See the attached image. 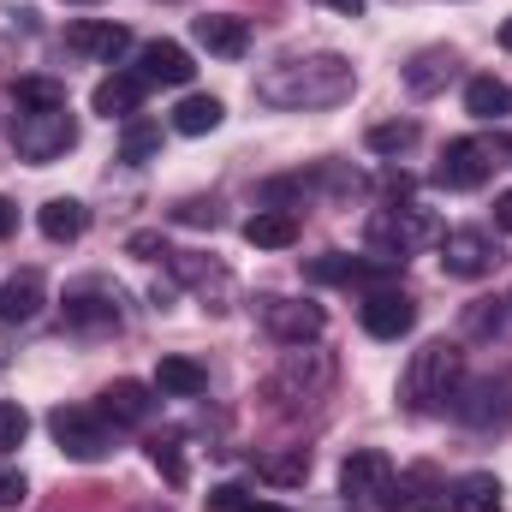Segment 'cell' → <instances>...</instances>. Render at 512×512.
<instances>
[{
  "label": "cell",
  "instance_id": "obj_24",
  "mask_svg": "<svg viewBox=\"0 0 512 512\" xmlns=\"http://www.w3.org/2000/svg\"><path fill=\"white\" fill-rule=\"evenodd\" d=\"M453 72H459V54H453V48H423V54L405 66V90H411V96H435Z\"/></svg>",
  "mask_w": 512,
  "mask_h": 512
},
{
  "label": "cell",
  "instance_id": "obj_39",
  "mask_svg": "<svg viewBox=\"0 0 512 512\" xmlns=\"http://www.w3.org/2000/svg\"><path fill=\"white\" fill-rule=\"evenodd\" d=\"M495 227H501V233H512V191H501V197H495Z\"/></svg>",
  "mask_w": 512,
  "mask_h": 512
},
{
  "label": "cell",
  "instance_id": "obj_34",
  "mask_svg": "<svg viewBox=\"0 0 512 512\" xmlns=\"http://www.w3.org/2000/svg\"><path fill=\"white\" fill-rule=\"evenodd\" d=\"M24 435H30V411H24V405H12V399H0V453L24 447Z\"/></svg>",
  "mask_w": 512,
  "mask_h": 512
},
{
  "label": "cell",
  "instance_id": "obj_18",
  "mask_svg": "<svg viewBox=\"0 0 512 512\" xmlns=\"http://www.w3.org/2000/svg\"><path fill=\"white\" fill-rule=\"evenodd\" d=\"M137 78H143V84H173V90H185V84L197 78V66H191V54H185L179 42H149V48L137 54Z\"/></svg>",
  "mask_w": 512,
  "mask_h": 512
},
{
  "label": "cell",
  "instance_id": "obj_15",
  "mask_svg": "<svg viewBox=\"0 0 512 512\" xmlns=\"http://www.w3.org/2000/svg\"><path fill=\"white\" fill-rule=\"evenodd\" d=\"M328 376H334V364H328L322 352L292 346V352H286V370L268 382V393H274V399H310V393H322V387H328Z\"/></svg>",
  "mask_w": 512,
  "mask_h": 512
},
{
  "label": "cell",
  "instance_id": "obj_40",
  "mask_svg": "<svg viewBox=\"0 0 512 512\" xmlns=\"http://www.w3.org/2000/svg\"><path fill=\"white\" fill-rule=\"evenodd\" d=\"M12 227H18V209H12V203L0 197V239H12Z\"/></svg>",
  "mask_w": 512,
  "mask_h": 512
},
{
  "label": "cell",
  "instance_id": "obj_16",
  "mask_svg": "<svg viewBox=\"0 0 512 512\" xmlns=\"http://www.w3.org/2000/svg\"><path fill=\"white\" fill-rule=\"evenodd\" d=\"M66 48L84 60H120L131 48V30L114 18H78V24H66Z\"/></svg>",
  "mask_w": 512,
  "mask_h": 512
},
{
  "label": "cell",
  "instance_id": "obj_45",
  "mask_svg": "<svg viewBox=\"0 0 512 512\" xmlns=\"http://www.w3.org/2000/svg\"><path fill=\"white\" fill-rule=\"evenodd\" d=\"M507 310H512V298H507Z\"/></svg>",
  "mask_w": 512,
  "mask_h": 512
},
{
  "label": "cell",
  "instance_id": "obj_5",
  "mask_svg": "<svg viewBox=\"0 0 512 512\" xmlns=\"http://www.w3.org/2000/svg\"><path fill=\"white\" fill-rule=\"evenodd\" d=\"M72 143H78V120H72V108H36V114H12V149H18L24 161H36V167L60 161Z\"/></svg>",
  "mask_w": 512,
  "mask_h": 512
},
{
  "label": "cell",
  "instance_id": "obj_25",
  "mask_svg": "<svg viewBox=\"0 0 512 512\" xmlns=\"http://www.w3.org/2000/svg\"><path fill=\"white\" fill-rule=\"evenodd\" d=\"M203 387H209V370L197 358H161L155 364V393L161 399H197Z\"/></svg>",
  "mask_w": 512,
  "mask_h": 512
},
{
  "label": "cell",
  "instance_id": "obj_37",
  "mask_svg": "<svg viewBox=\"0 0 512 512\" xmlns=\"http://www.w3.org/2000/svg\"><path fill=\"white\" fill-rule=\"evenodd\" d=\"M30 495V483H24V471H12V465H0V507H18Z\"/></svg>",
  "mask_w": 512,
  "mask_h": 512
},
{
  "label": "cell",
  "instance_id": "obj_2",
  "mask_svg": "<svg viewBox=\"0 0 512 512\" xmlns=\"http://www.w3.org/2000/svg\"><path fill=\"white\" fill-rule=\"evenodd\" d=\"M459 382H465V352H459V340H429V346L411 352L405 382H399V399H405V411H441V405H453Z\"/></svg>",
  "mask_w": 512,
  "mask_h": 512
},
{
  "label": "cell",
  "instance_id": "obj_4",
  "mask_svg": "<svg viewBox=\"0 0 512 512\" xmlns=\"http://www.w3.org/2000/svg\"><path fill=\"white\" fill-rule=\"evenodd\" d=\"M48 435H54L60 453L78 459V465H96V459L114 453V423H108L102 405H54V411H48Z\"/></svg>",
  "mask_w": 512,
  "mask_h": 512
},
{
  "label": "cell",
  "instance_id": "obj_1",
  "mask_svg": "<svg viewBox=\"0 0 512 512\" xmlns=\"http://www.w3.org/2000/svg\"><path fill=\"white\" fill-rule=\"evenodd\" d=\"M352 90H358V72L346 54H286L256 78V102L286 108V114L340 108V102H352Z\"/></svg>",
  "mask_w": 512,
  "mask_h": 512
},
{
  "label": "cell",
  "instance_id": "obj_31",
  "mask_svg": "<svg viewBox=\"0 0 512 512\" xmlns=\"http://www.w3.org/2000/svg\"><path fill=\"white\" fill-rule=\"evenodd\" d=\"M155 149H161V126L155 120H126V131H120V161L143 167Z\"/></svg>",
  "mask_w": 512,
  "mask_h": 512
},
{
  "label": "cell",
  "instance_id": "obj_29",
  "mask_svg": "<svg viewBox=\"0 0 512 512\" xmlns=\"http://www.w3.org/2000/svg\"><path fill=\"white\" fill-rule=\"evenodd\" d=\"M12 108H18V114L66 108V84H60V78H12Z\"/></svg>",
  "mask_w": 512,
  "mask_h": 512
},
{
  "label": "cell",
  "instance_id": "obj_21",
  "mask_svg": "<svg viewBox=\"0 0 512 512\" xmlns=\"http://www.w3.org/2000/svg\"><path fill=\"white\" fill-rule=\"evenodd\" d=\"M36 310H42V274H36V268H18V274L0 286V322L18 328V322H30Z\"/></svg>",
  "mask_w": 512,
  "mask_h": 512
},
{
  "label": "cell",
  "instance_id": "obj_28",
  "mask_svg": "<svg viewBox=\"0 0 512 512\" xmlns=\"http://www.w3.org/2000/svg\"><path fill=\"white\" fill-rule=\"evenodd\" d=\"M465 114H471V120H507L512 90L501 78H471V84H465Z\"/></svg>",
  "mask_w": 512,
  "mask_h": 512
},
{
  "label": "cell",
  "instance_id": "obj_17",
  "mask_svg": "<svg viewBox=\"0 0 512 512\" xmlns=\"http://www.w3.org/2000/svg\"><path fill=\"white\" fill-rule=\"evenodd\" d=\"M191 36H197L209 54H221V60H245V48H251V24H245L239 12H203V18L191 24Z\"/></svg>",
  "mask_w": 512,
  "mask_h": 512
},
{
  "label": "cell",
  "instance_id": "obj_7",
  "mask_svg": "<svg viewBox=\"0 0 512 512\" xmlns=\"http://www.w3.org/2000/svg\"><path fill=\"white\" fill-rule=\"evenodd\" d=\"M382 507L387 512H447L453 507V483L435 465H405V471H393Z\"/></svg>",
  "mask_w": 512,
  "mask_h": 512
},
{
  "label": "cell",
  "instance_id": "obj_26",
  "mask_svg": "<svg viewBox=\"0 0 512 512\" xmlns=\"http://www.w3.org/2000/svg\"><path fill=\"white\" fill-rule=\"evenodd\" d=\"M501 477L495 471H471L453 483V512H501Z\"/></svg>",
  "mask_w": 512,
  "mask_h": 512
},
{
  "label": "cell",
  "instance_id": "obj_14",
  "mask_svg": "<svg viewBox=\"0 0 512 512\" xmlns=\"http://www.w3.org/2000/svg\"><path fill=\"white\" fill-rule=\"evenodd\" d=\"M310 280H322V286H387L399 268L393 262H382V256H346V251H328V256H316L310 268H304Z\"/></svg>",
  "mask_w": 512,
  "mask_h": 512
},
{
  "label": "cell",
  "instance_id": "obj_41",
  "mask_svg": "<svg viewBox=\"0 0 512 512\" xmlns=\"http://www.w3.org/2000/svg\"><path fill=\"white\" fill-rule=\"evenodd\" d=\"M322 6H334V12H346V18H358V12H364V0H322Z\"/></svg>",
  "mask_w": 512,
  "mask_h": 512
},
{
  "label": "cell",
  "instance_id": "obj_12",
  "mask_svg": "<svg viewBox=\"0 0 512 512\" xmlns=\"http://www.w3.org/2000/svg\"><path fill=\"white\" fill-rule=\"evenodd\" d=\"M453 417H459V423H471V429L507 423V417H512V376H483V382H459V393H453Z\"/></svg>",
  "mask_w": 512,
  "mask_h": 512
},
{
  "label": "cell",
  "instance_id": "obj_30",
  "mask_svg": "<svg viewBox=\"0 0 512 512\" xmlns=\"http://www.w3.org/2000/svg\"><path fill=\"white\" fill-rule=\"evenodd\" d=\"M149 465L179 489L185 483V435H149Z\"/></svg>",
  "mask_w": 512,
  "mask_h": 512
},
{
  "label": "cell",
  "instance_id": "obj_42",
  "mask_svg": "<svg viewBox=\"0 0 512 512\" xmlns=\"http://www.w3.org/2000/svg\"><path fill=\"white\" fill-rule=\"evenodd\" d=\"M239 512H286V507H274V501H245Z\"/></svg>",
  "mask_w": 512,
  "mask_h": 512
},
{
  "label": "cell",
  "instance_id": "obj_11",
  "mask_svg": "<svg viewBox=\"0 0 512 512\" xmlns=\"http://www.w3.org/2000/svg\"><path fill=\"white\" fill-rule=\"evenodd\" d=\"M358 322H364L370 340H405V334L417 328V304H411V292H399V286H376V292H364Z\"/></svg>",
  "mask_w": 512,
  "mask_h": 512
},
{
  "label": "cell",
  "instance_id": "obj_44",
  "mask_svg": "<svg viewBox=\"0 0 512 512\" xmlns=\"http://www.w3.org/2000/svg\"><path fill=\"white\" fill-rule=\"evenodd\" d=\"M78 6H90V0H78Z\"/></svg>",
  "mask_w": 512,
  "mask_h": 512
},
{
  "label": "cell",
  "instance_id": "obj_43",
  "mask_svg": "<svg viewBox=\"0 0 512 512\" xmlns=\"http://www.w3.org/2000/svg\"><path fill=\"white\" fill-rule=\"evenodd\" d=\"M501 48H507V54H512V18H507V24H501Z\"/></svg>",
  "mask_w": 512,
  "mask_h": 512
},
{
  "label": "cell",
  "instance_id": "obj_36",
  "mask_svg": "<svg viewBox=\"0 0 512 512\" xmlns=\"http://www.w3.org/2000/svg\"><path fill=\"white\" fill-rule=\"evenodd\" d=\"M173 221H191V227H215V221H221V209L197 197V203H179V209H173Z\"/></svg>",
  "mask_w": 512,
  "mask_h": 512
},
{
  "label": "cell",
  "instance_id": "obj_35",
  "mask_svg": "<svg viewBox=\"0 0 512 512\" xmlns=\"http://www.w3.org/2000/svg\"><path fill=\"white\" fill-rule=\"evenodd\" d=\"M256 471H262L268 483H304V477H310V459H304V453H286V459H262Z\"/></svg>",
  "mask_w": 512,
  "mask_h": 512
},
{
  "label": "cell",
  "instance_id": "obj_20",
  "mask_svg": "<svg viewBox=\"0 0 512 512\" xmlns=\"http://www.w3.org/2000/svg\"><path fill=\"white\" fill-rule=\"evenodd\" d=\"M36 227H42V239H54V245H72V239H84V227H90V209H84L78 197H48V203L36 209Z\"/></svg>",
  "mask_w": 512,
  "mask_h": 512
},
{
  "label": "cell",
  "instance_id": "obj_3",
  "mask_svg": "<svg viewBox=\"0 0 512 512\" xmlns=\"http://www.w3.org/2000/svg\"><path fill=\"white\" fill-rule=\"evenodd\" d=\"M435 239V215L429 209H417V203H393V209H376L370 221H364V245L370 256H382L393 268H405V256L423 251Z\"/></svg>",
  "mask_w": 512,
  "mask_h": 512
},
{
  "label": "cell",
  "instance_id": "obj_13",
  "mask_svg": "<svg viewBox=\"0 0 512 512\" xmlns=\"http://www.w3.org/2000/svg\"><path fill=\"white\" fill-rule=\"evenodd\" d=\"M495 239L483 233V227H453L447 239H441V268L453 274V280H483V274H495Z\"/></svg>",
  "mask_w": 512,
  "mask_h": 512
},
{
  "label": "cell",
  "instance_id": "obj_19",
  "mask_svg": "<svg viewBox=\"0 0 512 512\" xmlns=\"http://www.w3.org/2000/svg\"><path fill=\"white\" fill-rule=\"evenodd\" d=\"M143 78L137 72H114V78H102L96 84V96H90V108L102 114V120H137V108H143Z\"/></svg>",
  "mask_w": 512,
  "mask_h": 512
},
{
  "label": "cell",
  "instance_id": "obj_23",
  "mask_svg": "<svg viewBox=\"0 0 512 512\" xmlns=\"http://www.w3.org/2000/svg\"><path fill=\"white\" fill-rule=\"evenodd\" d=\"M102 411H108V423L120 429V423H149V411H155V387L143 382H114L108 393H102Z\"/></svg>",
  "mask_w": 512,
  "mask_h": 512
},
{
  "label": "cell",
  "instance_id": "obj_6",
  "mask_svg": "<svg viewBox=\"0 0 512 512\" xmlns=\"http://www.w3.org/2000/svg\"><path fill=\"white\" fill-rule=\"evenodd\" d=\"M495 167H501V149H495L489 137H453V143L441 149L435 185H441V191H477Z\"/></svg>",
  "mask_w": 512,
  "mask_h": 512
},
{
  "label": "cell",
  "instance_id": "obj_9",
  "mask_svg": "<svg viewBox=\"0 0 512 512\" xmlns=\"http://www.w3.org/2000/svg\"><path fill=\"white\" fill-rule=\"evenodd\" d=\"M66 328H78V334H108V328H120V292H114L108 280H78V286H66Z\"/></svg>",
  "mask_w": 512,
  "mask_h": 512
},
{
  "label": "cell",
  "instance_id": "obj_22",
  "mask_svg": "<svg viewBox=\"0 0 512 512\" xmlns=\"http://www.w3.org/2000/svg\"><path fill=\"white\" fill-rule=\"evenodd\" d=\"M245 245H256V251H286V245H298V215H292V209H256L251 221H245Z\"/></svg>",
  "mask_w": 512,
  "mask_h": 512
},
{
  "label": "cell",
  "instance_id": "obj_8",
  "mask_svg": "<svg viewBox=\"0 0 512 512\" xmlns=\"http://www.w3.org/2000/svg\"><path fill=\"white\" fill-rule=\"evenodd\" d=\"M256 316H262L268 340H280V346H310L328 328V310L322 304H298V298H262Z\"/></svg>",
  "mask_w": 512,
  "mask_h": 512
},
{
  "label": "cell",
  "instance_id": "obj_10",
  "mask_svg": "<svg viewBox=\"0 0 512 512\" xmlns=\"http://www.w3.org/2000/svg\"><path fill=\"white\" fill-rule=\"evenodd\" d=\"M387 483H393V459H387L382 447H358V453L340 465V495H346L352 507H382Z\"/></svg>",
  "mask_w": 512,
  "mask_h": 512
},
{
  "label": "cell",
  "instance_id": "obj_33",
  "mask_svg": "<svg viewBox=\"0 0 512 512\" xmlns=\"http://www.w3.org/2000/svg\"><path fill=\"white\" fill-rule=\"evenodd\" d=\"M411 143H417V126H411V120L370 126V149H376V155H399V149H411Z\"/></svg>",
  "mask_w": 512,
  "mask_h": 512
},
{
  "label": "cell",
  "instance_id": "obj_38",
  "mask_svg": "<svg viewBox=\"0 0 512 512\" xmlns=\"http://www.w3.org/2000/svg\"><path fill=\"white\" fill-rule=\"evenodd\" d=\"M209 507H215V512H239V507H245V489H233V483H227V489H215V495H209Z\"/></svg>",
  "mask_w": 512,
  "mask_h": 512
},
{
  "label": "cell",
  "instance_id": "obj_27",
  "mask_svg": "<svg viewBox=\"0 0 512 512\" xmlns=\"http://www.w3.org/2000/svg\"><path fill=\"white\" fill-rule=\"evenodd\" d=\"M221 120H227L221 96H185V102L173 108V131H179V137H209Z\"/></svg>",
  "mask_w": 512,
  "mask_h": 512
},
{
  "label": "cell",
  "instance_id": "obj_32",
  "mask_svg": "<svg viewBox=\"0 0 512 512\" xmlns=\"http://www.w3.org/2000/svg\"><path fill=\"white\" fill-rule=\"evenodd\" d=\"M507 298H477L471 310H465V340H489V334H501L507 328Z\"/></svg>",
  "mask_w": 512,
  "mask_h": 512
}]
</instances>
